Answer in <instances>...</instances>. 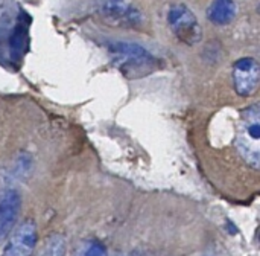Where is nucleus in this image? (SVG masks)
Returning a JSON list of instances; mask_svg holds the SVG:
<instances>
[{
    "instance_id": "f257e3e1",
    "label": "nucleus",
    "mask_w": 260,
    "mask_h": 256,
    "mask_svg": "<svg viewBox=\"0 0 260 256\" xmlns=\"http://www.w3.org/2000/svg\"><path fill=\"white\" fill-rule=\"evenodd\" d=\"M114 55V64L126 78H142L154 72L157 60L148 49L136 43L114 41L108 46Z\"/></svg>"
},
{
    "instance_id": "f03ea898",
    "label": "nucleus",
    "mask_w": 260,
    "mask_h": 256,
    "mask_svg": "<svg viewBox=\"0 0 260 256\" xmlns=\"http://www.w3.org/2000/svg\"><path fill=\"white\" fill-rule=\"evenodd\" d=\"M236 148L242 159L254 169H259L260 165V107L253 104L241 113L238 134H236Z\"/></svg>"
},
{
    "instance_id": "7ed1b4c3",
    "label": "nucleus",
    "mask_w": 260,
    "mask_h": 256,
    "mask_svg": "<svg viewBox=\"0 0 260 256\" xmlns=\"http://www.w3.org/2000/svg\"><path fill=\"white\" fill-rule=\"evenodd\" d=\"M168 24L172 34L184 44L195 46L203 40V27L197 15L183 3H175L169 8Z\"/></svg>"
},
{
    "instance_id": "20e7f679",
    "label": "nucleus",
    "mask_w": 260,
    "mask_h": 256,
    "mask_svg": "<svg viewBox=\"0 0 260 256\" xmlns=\"http://www.w3.org/2000/svg\"><path fill=\"white\" fill-rule=\"evenodd\" d=\"M0 256H34L38 244V231L34 220H24L17 224L6 238Z\"/></svg>"
},
{
    "instance_id": "39448f33",
    "label": "nucleus",
    "mask_w": 260,
    "mask_h": 256,
    "mask_svg": "<svg viewBox=\"0 0 260 256\" xmlns=\"http://www.w3.org/2000/svg\"><path fill=\"white\" fill-rule=\"evenodd\" d=\"M98 12L110 23L123 27L137 26L142 21V14L128 0H94Z\"/></svg>"
},
{
    "instance_id": "423d86ee",
    "label": "nucleus",
    "mask_w": 260,
    "mask_h": 256,
    "mask_svg": "<svg viewBox=\"0 0 260 256\" xmlns=\"http://www.w3.org/2000/svg\"><path fill=\"white\" fill-rule=\"evenodd\" d=\"M232 75H233L235 92L239 96L248 98L256 93L259 87L260 67L259 63L254 58L245 56V58H239L238 61H235Z\"/></svg>"
},
{
    "instance_id": "0eeeda50",
    "label": "nucleus",
    "mask_w": 260,
    "mask_h": 256,
    "mask_svg": "<svg viewBox=\"0 0 260 256\" xmlns=\"http://www.w3.org/2000/svg\"><path fill=\"white\" fill-rule=\"evenodd\" d=\"M21 209V197L15 188H6L0 194V241L6 240L17 226Z\"/></svg>"
},
{
    "instance_id": "6e6552de",
    "label": "nucleus",
    "mask_w": 260,
    "mask_h": 256,
    "mask_svg": "<svg viewBox=\"0 0 260 256\" xmlns=\"http://www.w3.org/2000/svg\"><path fill=\"white\" fill-rule=\"evenodd\" d=\"M238 14V6L235 0H212L207 8V20L216 26L230 24Z\"/></svg>"
},
{
    "instance_id": "1a4fd4ad",
    "label": "nucleus",
    "mask_w": 260,
    "mask_h": 256,
    "mask_svg": "<svg viewBox=\"0 0 260 256\" xmlns=\"http://www.w3.org/2000/svg\"><path fill=\"white\" fill-rule=\"evenodd\" d=\"M67 241L61 234H49L38 249H35V256H66Z\"/></svg>"
},
{
    "instance_id": "9d476101",
    "label": "nucleus",
    "mask_w": 260,
    "mask_h": 256,
    "mask_svg": "<svg viewBox=\"0 0 260 256\" xmlns=\"http://www.w3.org/2000/svg\"><path fill=\"white\" fill-rule=\"evenodd\" d=\"M75 256H108V252L99 240H87L78 246Z\"/></svg>"
},
{
    "instance_id": "9b49d317",
    "label": "nucleus",
    "mask_w": 260,
    "mask_h": 256,
    "mask_svg": "<svg viewBox=\"0 0 260 256\" xmlns=\"http://www.w3.org/2000/svg\"><path fill=\"white\" fill-rule=\"evenodd\" d=\"M26 38H27V32H26V27L24 24H18L14 31V34L11 35V40H9V47H11V52L17 53V52H21L26 46Z\"/></svg>"
}]
</instances>
